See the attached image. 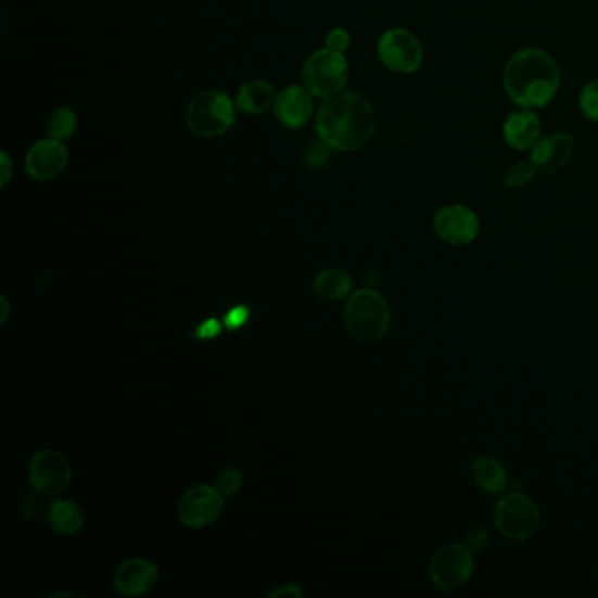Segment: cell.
<instances>
[{
	"label": "cell",
	"mask_w": 598,
	"mask_h": 598,
	"mask_svg": "<svg viewBox=\"0 0 598 598\" xmlns=\"http://www.w3.org/2000/svg\"><path fill=\"white\" fill-rule=\"evenodd\" d=\"M316 130L334 150H360L374 136V110L357 93H338L321 104L316 115Z\"/></svg>",
	"instance_id": "cell-1"
},
{
	"label": "cell",
	"mask_w": 598,
	"mask_h": 598,
	"mask_svg": "<svg viewBox=\"0 0 598 598\" xmlns=\"http://www.w3.org/2000/svg\"><path fill=\"white\" fill-rule=\"evenodd\" d=\"M507 96L523 107H543L552 101L560 87V69L543 50H521L504 73Z\"/></svg>",
	"instance_id": "cell-2"
},
{
	"label": "cell",
	"mask_w": 598,
	"mask_h": 598,
	"mask_svg": "<svg viewBox=\"0 0 598 598\" xmlns=\"http://www.w3.org/2000/svg\"><path fill=\"white\" fill-rule=\"evenodd\" d=\"M344 323L353 338L374 343L389 334L392 323V311L389 302L384 301L374 288H364L352 293L344 307Z\"/></svg>",
	"instance_id": "cell-3"
},
{
	"label": "cell",
	"mask_w": 598,
	"mask_h": 598,
	"mask_svg": "<svg viewBox=\"0 0 598 598\" xmlns=\"http://www.w3.org/2000/svg\"><path fill=\"white\" fill-rule=\"evenodd\" d=\"M238 105L227 93L206 90L190 102L187 111L188 128L199 138H218L236 124Z\"/></svg>",
	"instance_id": "cell-4"
},
{
	"label": "cell",
	"mask_w": 598,
	"mask_h": 598,
	"mask_svg": "<svg viewBox=\"0 0 598 598\" xmlns=\"http://www.w3.org/2000/svg\"><path fill=\"white\" fill-rule=\"evenodd\" d=\"M347 79H349V65L346 56L330 48L313 53L302 67L304 87L323 101L343 92Z\"/></svg>",
	"instance_id": "cell-5"
},
{
	"label": "cell",
	"mask_w": 598,
	"mask_h": 598,
	"mask_svg": "<svg viewBox=\"0 0 598 598\" xmlns=\"http://www.w3.org/2000/svg\"><path fill=\"white\" fill-rule=\"evenodd\" d=\"M498 532L512 540H526L540 525V512L532 500L523 494H511L498 500L494 511Z\"/></svg>",
	"instance_id": "cell-6"
},
{
	"label": "cell",
	"mask_w": 598,
	"mask_h": 598,
	"mask_svg": "<svg viewBox=\"0 0 598 598\" xmlns=\"http://www.w3.org/2000/svg\"><path fill=\"white\" fill-rule=\"evenodd\" d=\"M474 572V558L471 549L458 544H449L435 552L430 562V577L443 591L461 588L471 580Z\"/></svg>",
	"instance_id": "cell-7"
},
{
	"label": "cell",
	"mask_w": 598,
	"mask_h": 598,
	"mask_svg": "<svg viewBox=\"0 0 598 598\" xmlns=\"http://www.w3.org/2000/svg\"><path fill=\"white\" fill-rule=\"evenodd\" d=\"M28 478L37 494L56 497L64 494L73 480L69 461L55 449H42L34 455L28 467Z\"/></svg>",
	"instance_id": "cell-8"
},
{
	"label": "cell",
	"mask_w": 598,
	"mask_h": 598,
	"mask_svg": "<svg viewBox=\"0 0 598 598\" xmlns=\"http://www.w3.org/2000/svg\"><path fill=\"white\" fill-rule=\"evenodd\" d=\"M378 55L393 73L411 74L420 69L423 47L420 39L406 28H392L381 36Z\"/></svg>",
	"instance_id": "cell-9"
},
{
	"label": "cell",
	"mask_w": 598,
	"mask_h": 598,
	"mask_svg": "<svg viewBox=\"0 0 598 598\" xmlns=\"http://www.w3.org/2000/svg\"><path fill=\"white\" fill-rule=\"evenodd\" d=\"M224 506V494L216 486H209V484L192 486L179 500V521L188 529H204L213 525L221 517Z\"/></svg>",
	"instance_id": "cell-10"
},
{
	"label": "cell",
	"mask_w": 598,
	"mask_h": 598,
	"mask_svg": "<svg viewBox=\"0 0 598 598\" xmlns=\"http://www.w3.org/2000/svg\"><path fill=\"white\" fill-rule=\"evenodd\" d=\"M434 229L438 238L451 246H466L478 238L480 219L469 207L449 204L435 213Z\"/></svg>",
	"instance_id": "cell-11"
},
{
	"label": "cell",
	"mask_w": 598,
	"mask_h": 598,
	"mask_svg": "<svg viewBox=\"0 0 598 598\" xmlns=\"http://www.w3.org/2000/svg\"><path fill=\"white\" fill-rule=\"evenodd\" d=\"M69 162V151L64 141L48 138L37 141L25 156V170L36 181H51L64 173Z\"/></svg>",
	"instance_id": "cell-12"
},
{
	"label": "cell",
	"mask_w": 598,
	"mask_h": 598,
	"mask_svg": "<svg viewBox=\"0 0 598 598\" xmlns=\"http://www.w3.org/2000/svg\"><path fill=\"white\" fill-rule=\"evenodd\" d=\"M313 97L315 96L306 87L288 85L287 88H283L276 96L275 105H272L279 124L283 125V127L292 128V130H297V128L309 124L313 111H315Z\"/></svg>",
	"instance_id": "cell-13"
},
{
	"label": "cell",
	"mask_w": 598,
	"mask_h": 598,
	"mask_svg": "<svg viewBox=\"0 0 598 598\" xmlns=\"http://www.w3.org/2000/svg\"><path fill=\"white\" fill-rule=\"evenodd\" d=\"M158 581V567L147 558H130L116 569L113 585L125 597H141Z\"/></svg>",
	"instance_id": "cell-14"
},
{
	"label": "cell",
	"mask_w": 598,
	"mask_h": 598,
	"mask_svg": "<svg viewBox=\"0 0 598 598\" xmlns=\"http://www.w3.org/2000/svg\"><path fill=\"white\" fill-rule=\"evenodd\" d=\"M574 141L569 133H551L532 148V164L543 173H555L571 161Z\"/></svg>",
	"instance_id": "cell-15"
},
{
	"label": "cell",
	"mask_w": 598,
	"mask_h": 598,
	"mask_svg": "<svg viewBox=\"0 0 598 598\" xmlns=\"http://www.w3.org/2000/svg\"><path fill=\"white\" fill-rule=\"evenodd\" d=\"M504 139L514 150L534 148L540 139V119L532 111H517L507 116Z\"/></svg>",
	"instance_id": "cell-16"
},
{
	"label": "cell",
	"mask_w": 598,
	"mask_h": 598,
	"mask_svg": "<svg viewBox=\"0 0 598 598\" xmlns=\"http://www.w3.org/2000/svg\"><path fill=\"white\" fill-rule=\"evenodd\" d=\"M276 92L270 82L264 79H253L239 88L236 96V105L238 111L244 115L260 116L265 111L275 105Z\"/></svg>",
	"instance_id": "cell-17"
},
{
	"label": "cell",
	"mask_w": 598,
	"mask_h": 598,
	"mask_svg": "<svg viewBox=\"0 0 598 598\" xmlns=\"http://www.w3.org/2000/svg\"><path fill=\"white\" fill-rule=\"evenodd\" d=\"M472 478L481 492L488 495H502L507 488V472L495 458L480 457L472 463Z\"/></svg>",
	"instance_id": "cell-18"
},
{
	"label": "cell",
	"mask_w": 598,
	"mask_h": 598,
	"mask_svg": "<svg viewBox=\"0 0 598 598\" xmlns=\"http://www.w3.org/2000/svg\"><path fill=\"white\" fill-rule=\"evenodd\" d=\"M48 523L60 535L78 534L85 525V514L81 507L71 500H56L48 511Z\"/></svg>",
	"instance_id": "cell-19"
},
{
	"label": "cell",
	"mask_w": 598,
	"mask_h": 598,
	"mask_svg": "<svg viewBox=\"0 0 598 598\" xmlns=\"http://www.w3.org/2000/svg\"><path fill=\"white\" fill-rule=\"evenodd\" d=\"M315 292L325 301H347L353 293V279L341 269L321 270L315 279Z\"/></svg>",
	"instance_id": "cell-20"
},
{
	"label": "cell",
	"mask_w": 598,
	"mask_h": 598,
	"mask_svg": "<svg viewBox=\"0 0 598 598\" xmlns=\"http://www.w3.org/2000/svg\"><path fill=\"white\" fill-rule=\"evenodd\" d=\"M78 130V116L71 107H56L48 118V136L67 141Z\"/></svg>",
	"instance_id": "cell-21"
},
{
	"label": "cell",
	"mask_w": 598,
	"mask_h": 598,
	"mask_svg": "<svg viewBox=\"0 0 598 598\" xmlns=\"http://www.w3.org/2000/svg\"><path fill=\"white\" fill-rule=\"evenodd\" d=\"M534 164L529 162H518L512 165L511 169L507 170L506 185L509 188H523L529 185L535 176Z\"/></svg>",
	"instance_id": "cell-22"
},
{
	"label": "cell",
	"mask_w": 598,
	"mask_h": 598,
	"mask_svg": "<svg viewBox=\"0 0 598 598\" xmlns=\"http://www.w3.org/2000/svg\"><path fill=\"white\" fill-rule=\"evenodd\" d=\"M332 150L334 148L330 147L329 142H325L323 139L313 142L311 147L307 148L306 151V164L311 169H321L332 158Z\"/></svg>",
	"instance_id": "cell-23"
},
{
	"label": "cell",
	"mask_w": 598,
	"mask_h": 598,
	"mask_svg": "<svg viewBox=\"0 0 598 598\" xmlns=\"http://www.w3.org/2000/svg\"><path fill=\"white\" fill-rule=\"evenodd\" d=\"M581 111L585 113L586 118L598 124V79L591 81L583 88L580 97Z\"/></svg>",
	"instance_id": "cell-24"
},
{
	"label": "cell",
	"mask_w": 598,
	"mask_h": 598,
	"mask_svg": "<svg viewBox=\"0 0 598 598\" xmlns=\"http://www.w3.org/2000/svg\"><path fill=\"white\" fill-rule=\"evenodd\" d=\"M242 475L236 469H227L219 472L216 478V488L224 494V497H233L241 489Z\"/></svg>",
	"instance_id": "cell-25"
},
{
	"label": "cell",
	"mask_w": 598,
	"mask_h": 598,
	"mask_svg": "<svg viewBox=\"0 0 598 598\" xmlns=\"http://www.w3.org/2000/svg\"><path fill=\"white\" fill-rule=\"evenodd\" d=\"M250 307L244 306V304H239V306L232 307L227 311L224 318L225 329L230 330V332H236V330L242 329L244 325L250 320Z\"/></svg>",
	"instance_id": "cell-26"
},
{
	"label": "cell",
	"mask_w": 598,
	"mask_h": 598,
	"mask_svg": "<svg viewBox=\"0 0 598 598\" xmlns=\"http://www.w3.org/2000/svg\"><path fill=\"white\" fill-rule=\"evenodd\" d=\"M225 325L216 318H209V320L202 321L201 325H196L195 338L201 341H211V339L218 338L224 330Z\"/></svg>",
	"instance_id": "cell-27"
},
{
	"label": "cell",
	"mask_w": 598,
	"mask_h": 598,
	"mask_svg": "<svg viewBox=\"0 0 598 598\" xmlns=\"http://www.w3.org/2000/svg\"><path fill=\"white\" fill-rule=\"evenodd\" d=\"M349 44H352V37H349V34L344 28H334L327 36V48H330V50L344 53L349 48Z\"/></svg>",
	"instance_id": "cell-28"
},
{
	"label": "cell",
	"mask_w": 598,
	"mask_h": 598,
	"mask_svg": "<svg viewBox=\"0 0 598 598\" xmlns=\"http://www.w3.org/2000/svg\"><path fill=\"white\" fill-rule=\"evenodd\" d=\"M489 543V534L484 529H474L467 534L466 546L471 549L472 552L481 551L486 548Z\"/></svg>",
	"instance_id": "cell-29"
},
{
	"label": "cell",
	"mask_w": 598,
	"mask_h": 598,
	"mask_svg": "<svg viewBox=\"0 0 598 598\" xmlns=\"http://www.w3.org/2000/svg\"><path fill=\"white\" fill-rule=\"evenodd\" d=\"M0 174H2V179H0V187L5 188L8 185H10L11 178H13L14 173V165L13 161H11V156L5 153V151H2L0 153Z\"/></svg>",
	"instance_id": "cell-30"
},
{
	"label": "cell",
	"mask_w": 598,
	"mask_h": 598,
	"mask_svg": "<svg viewBox=\"0 0 598 598\" xmlns=\"http://www.w3.org/2000/svg\"><path fill=\"white\" fill-rule=\"evenodd\" d=\"M297 597L302 598L304 597V594H302V589L298 588V586L295 585H283L281 588L275 589L272 594H270V598H278V597Z\"/></svg>",
	"instance_id": "cell-31"
},
{
	"label": "cell",
	"mask_w": 598,
	"mask_h": 598,
	"mask_svg": "<svg viewBox=\"0 0 598 598\" xmlns=\"http://www.w3.org/2000/svg\"><path fill=\"white\" fill-rule=\"evenodd\" d=\"M0 307H2V315H0V323L4 325L5 321H8V318H10V311H11V304L10 301H8V297H0Z\"/></svg>",
	"instance_id": "cell-32"
},
{
	"label": "cell",
	"mask_w": 598,
	"mask_h": 598,
	"mask_svg": "<svg viewBox=\"0 0 598 598\" xmlns=\"http://www.w3.org/2000/svg\"><path fill=\"white\" fill-rule=\"evenodd\" d=\"M73 591H56V594L51 595V598H59V597H74Z\"/></svg>",
	"instance_id": "cell-33"
}]
</instances>
